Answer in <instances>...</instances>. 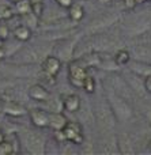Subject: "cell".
<instances>
[{
    "mask_svg": "<svg viewBox=\"0 0 151 155\" xmlns=\"http://www.w3.org/2000/svg\"><path fill=\"white\" fill-rule=\"evenodd\" d=\"M4 139H5V135H4V132L2 131V128H0V143H2Z\"/></svg>",
    "mask_w": 151,
    "mask_h": 155,
    "instance_id": "obj_21",
    "label": "cell"
},
{
    "mask_svg": "<svg viewBox=\"0 0 151 155\" xmlns=\"http://www.w3.org/2000/svg\"><path fill=\"white\" fill-rule=\"evenodd\" d=\"M48 116H49L48 128H51L53 132L61 131L68 121L65 114H63V113H60V112H51V113H48Z\"/></svg>",
    "mask_w": 151,
    "mask_h": 155,
    "instance_id": "obj_7",
    "label": "cell"
},
{
    "mask_svg": "<svg viewBox=\"0 0 151 155\" xmlns=\"http://www.w3.org/2000/svg\"><path fill=\"white\" fill-rule=\"evenodd\" d=\"M19 146V139L15 140V143L12 142V140H7L4 139L2 143H0V155H8V154H15L19 151L18 148Z\"/></svg>",
    "mask_w": 151,
    "mask_h": 155,
    "instance_id": "obj_12",
    "label": "cell"
},
{
    "mask_svg": "<svg viewBox=\"0 0 151 155\" xmlns=\"http://www.w3.org/2000/svg\"><path fill=\"white\" fill-rule=\"evenodd\" d=\"M54 2L57 3V4L60 5V7H63V8H68L71 4L74 3V0H54Z\"/></svg>",
    "mask_w": 151,
    "mask_h": 155,
    "instance_id": "obj_18",
    "label": "cell"
},
{
    "mask_svg": "<svg viewBox=\"0 0 151 155\" xmlns=\"http://www.w3.org/2000/svg\"><path fill=\"white\" fill-rule=\"evenodd\" d=\"M63 107L70 113H75L80 109V98L76 94H68L63 98Z\"/></svg>",
    "mask_w": 151,
    "mask_h": 155,
    "instance_id": "obj_8",
    "label": "cell"
},
{
    "mask_svg": "<svg viewBox=\"0 0 151 155\" xmlns=\"http://www.w3.org/2000/svg\"><path fill=\"white\" fill-rule=\"evenodd\" d=\"M150 2H151V0H150Z\"/></svg>",
    "mask_w": 151,
    "mask_h": 155,
    "instance_id": "obj_27",
    "label": "cell"
},
{
    "mask_svg": "<svg viewBox=\"0 0 151 155\" xmlns=\"http://www.w3.org/2000/svg\"><path fill=\"white\" fill-rule=\"evenodd\" d=\"M144 2H147V0H136V3H138V4H140V3H144Z\"/></svg>",
    "mask_w": 151,
    "mask_h": 155,
    "instance_id": "obj_23",
    "label": "cell"
},
{
    "mask_svg": "<svg viewBox=\"0 0 151 155\" xmlns=\"http://www.w3.org/2000/svg\"><path fill=\"white\" fill-rule=\"evenodd\" d=\"M3 113L10 117H22V116L29 114L27 109L23 106V105L18 104L15 101H5L3 102Z\"/></svg>",
    "mask_w": 151,
    "mask_h": 155,
    "instance_id": "obj_4",
    "label": "cell"
},
{
    "mask_svg": "<svg viewBox=\"0 0 151 155\" xmlns=\"http://www.w3.org/2000/svg\"><path fill=\"white\" fill-rule=\"evenodd\" d=\"M8 37H10V27L4 23H0V38L5 41Z\"/></svg>",
    "mask_w": 151,
    "mask_h": 155,
    "instance_id": "obj_17",
    "label": "cell"
},
{
    "mask_svg": "<svg viewBox=\"0 0 151 155\" xmlns=\"http://www.w3.org/2000/svg\"><path fill=\"white\" fill-rule=\"evenodd\" d=\"M144 88H146L147 93L151 94V75H149L144 79Z\"/></svg>",
    "mask_w": 151,
    "mask_h": 155,
    "instance_id": "obj_19",
    "label": "cell"
},
{
    "mask_svg": "<svg viewBox=\"0 0 151 155\" xmlns=\"http://www.w3.org/2000/svg\"><path fill=\"white\" fill-rule=\"evenodd\" d=\"M31 12L34 14L35 16H38V18H40V16L44 14V3H41V2L33 3V10H31Z\"/></svg>",
    "mask_w": 151,
    "mask_h": 155,
    "instance_id": "obj_16",
    "label": "cell"
},
{
    "mask_svg": "<svg viewBox=\"0 0 151 155\" xmlns=\"http://www.w3.org/2000/svg\"><path fill=\"white\" fill-rule=\"evenodd\" d=\"M14 14H15V11L8 3H0V22L11 19Z\"/></svg>",
    "mask_w": 151,
    "mask_h": 155,
    "instance_id": "obj_13",
    "label": "cell"
},
{
    "mask_svg": "<svg viewBox=\"0 0 151 155\" xmlns=\"http://www.w3.org/2000/svg\"><path fill=\"white\" fill-rule=\"evenodd\" d=\"M33 10V2L31 0H16L14 3V11L19 16H23L26 14H30Z\"/></svg>",
    "mask_w": 151,
    "mask_h": 155,
    "instance_id": "obj_10",
    "label": "cell"
},
{
    "mask_svg": "<svg viewBox=\"0 0 151 155\" xmlns=\"http://www.w3.org/2000/svg\"><path fill=\"white\" fill-rule=\"evenodd\" d=\"M82 88L86 91L87 94H93L95 91V80L91 75H87L83 80V84H82Z\"/></svg>",
    "mask_w": 151,
    "mask_h": 155,
    "instance_id": "obj_15",
    "label": "cell"
},
{
    "mask_svg": "<svg viewBox=\"0 0 151 155\" xmlns=\"http://www.w3.org/2000/svg\"><path fill=\"white\" fill-rule=\"evenodd\" d=\"M131 56H130V52L125 51V49H121V51H119L116 53V56H114V61H116L117 65H125L128 61H130Z\"/></svg>",
    "mask_w": 151,
    "mask_h": 155,
    "instance_id": "obj_14",
    "label": "cell"
},
{
    "mask_svg": "<svg viewBox=\"0 0 151 155\" xmlns=\"http://www.w3.org/2000/svg\"><path fill=\"white\" fill-rule=\"evenodd\" d=\"M67 10H68V16H70V19H72L74 22H79L83 19L84 8L82 4H79V3H72Z\"/></svg>",
    "mask_w": 151,
    "mask_h": 155,
    "instance_id": "obj_11",
    "label": "cell"
},
{
    "mask_svg": "<svg viewBox=\"0 0 151 155\" xmlns=\"http://www.w3.org/2000/svg\"><path fill=\"white\" fill-rule=\"evenodd\" d=\"M61 70V61L59 57L54 56H48L44 59V61L41 63V71L51 76H57V74Z\"/></svg>",
    "mask_w": 151,
    "mask_h": 155,
    "instance_id": "obj_3",
    "label": "cell"
},
{
    "mask_svg": "<svg viewBox=\"0 0 151 155\" xmlns=\"http://www.w3.org/2000/svg\"><path fill=\"white\" fill-rule=\"evenodd\" d=\"M87 74V65L82 60H74L68 64V80L76 88H82L83 80Z\"/></svg>",
    "mask_w": 151,
    "mask_h": 155,
    "instance_id": "obj_1",
    "label": "cell"
},
{
    "mask_svg": "<svg viewBox=\"0 0 151 155\" xmlns=\"http://www.w3.org/2000/svg\"><path fill=\"white\" fill-rule=\"evenodd\" d=\"M29 97L31 99H34V101L46 102L51 98V91H49L45 86L37 83V84H33L29 87Z\"/></svg>",
    "mask_w": 151,
    "mask_h": 155,
    "instance_id": "obj_6",
    "label": "cell"
},
{
    "mask_svg": "<svg viewBox=\"0 0 151 155\" xmlns=\"http://www.w3.org/2000/svg\"><path fill=\"white\" fill-rule=\"evenodd\" d=\"M3 42H4V41H3L2 38H0V48H3Z\"/></svg>",
    "mask_w": 151,
    "mask_h": 155,
    "instance_id": "obj_24",
    "label": "cell"
},
{
    "mask_svg": "<svg viewBox=\"0 0 151 155\" xmlns=\"http://www.w3.org/2000/svg\"><path fill=\"white\" fill-rule=\"evenodd\" d=\"M0 113H3V102L0 101Z\"/></svg>",
    "mask_w": 151,
    "mask_h": 155,
    "instance_id": "obj_22",
    "label": "cell"
},
{
    "mask_svg": "<svg viewBox=\"0 0 151 155\" xmlns=\"http://www.w3.org/2000/svg\"><path fill=\"white\" fill-rule=\"evenodd\" d=\"M0 3H7V0H0Z\"/></svg>",
    "mask_w": 151,
    "mask_h": 155,
    "instance_id": "obj_26",
    "label": "cell"
},
{
    "mask_svg": "<svg viewBox=\"0 0 151 155\" xmlns=\"http://www.w3.org/2000/svg\"><path fill=\"white\" fill-rule=\"evenodd\" d=\"M124 4L127 8H135L138 3H136V0H124Z\"/></svg>",
    "mask_w": 151,
    "mask_h": 155,
    "instance_id": "obj_20",
    "label": "cell"
},
{
    "mask_svg": "<svg viewBox=\"0 0 151 155\" xmlns=\"http://www.w3.org/2000/svg\"><path fill=\"white\" fill-rule=\"evenodd\" d=\"M63 135H64L65 142H71L74 144H82L84 142V135L83 128L79 123L76 121H67L65 127L61 129Z\"/></svg>",
    "mask_w": 151,
    "mask_h": 155,
    "instance_id": "obj_2",
    "label": "cell"
},
{
    "mask_svg": "<svg viewBox=\"0 0 151 155\" xmlns=\"http://www.w3.org/2000/svg\"><path fill=\"white\" fill-rule=\"evenodd\" d=\"M12 35L15 40L21 41V42H26V41H29L31 38V29L29 26H26L25 23H21L14 27Z\"/></svg>",
    "mask_w": 151,
    "mask_h": 155,
    "instance_id": "obj_9",
    "label": "cell"
},
{
    "mask_svg": "<svg viewBox=\"0 0 151 155\" xmlns=\"http://www.w3.org/2000/svg\"><path fill=\"white\" fill-rule=\"evenodd\" d=\"M7 2H8V3H15L16 0H7Z\"/></svg>",
    "mask_w": 151,
    "mask_h": 155,
    "instance_id": "obj_25",
    "label": "cell"
},
{
    "mask_svg": "<svg viewBox=\"0 0 151 155\" xmlns=\"http://www.w3.org/2000/svg\"><path fill=\"white\" fill-rule=\"evenodd\" d=\"M30 116V121L31 124L35 127V128H48V124H49V116L48 112L42 109H31L29 112Z\"/></svg>",
    "mask_w": 151,
    "mask_h": 155,
    "instance_id": "obj_5",
    "label": "cell"
}]
</instances>
